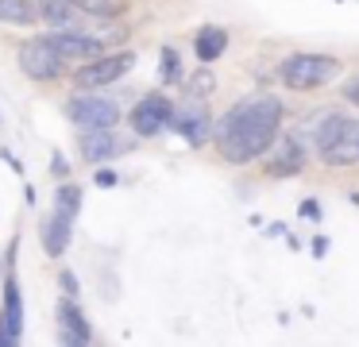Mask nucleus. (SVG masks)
<instances>
[{
    "mask_svg": "<svg viewBox=\"0 0 359 347\" xmlns=\"http://www.w3.org/2000/svg\"><path fill=\"white\" fill-rule=\"evenodd\" d=\"M282 116H286V108L274 93L236 100L224 112V120L212 123V143H217L220 158L232 166H248L259 154H266L282 128Z\"/></svg>",
    "mask_w": 359,
    "mask_h": 347,
    "instance_id": "1",
    "label": "nucleus"
},
{
    "mask_svg": "<svg viewBox=\"0 0 359 347\" xmlns=\"http://www.w3.org/2000/svg\"><path fill=\"white\" fill-rule=\"evenodd\" d=\"M332 77H340V62L332 58V54H290V58H282L278 66V81L286 85V89L294 93H309V89H320V85H328Z\"/></svg>",
    "mask_w": 359,
    "mask_h": 347,
    "instance_id": "2",
    "label": "nucleus"
},
{
    "mask_svg": "<svg viewBox=\"0 0 359 347\" xmlns=\"http://www.w3.org/2000/svg\"><path fill=\"white\" fill-rule=\"evenodd\" d=\"M78 208H81V189H78V185H62V189H58V205H55V212H50L47 228H43V247H47L50 259L66 254V247H70L74 216H78Z\"/></svg>",
    "mask_w": 359,
    "mask_h": 347,
    "instance_id": "3",
    "label": "nucleus"
},
{
    "mask_svg": "<svg viewBox=\"0 0 359 347\" xmlns=\"http://www.w3.org/2000/svg\"><path fill=\"white\" fill-rule=\"evenodd\" d=\"M16 62H20V69H24V77H32V81H58V77L66 74V58L47 43V35L20 43Z\"/></svg>",
    "mask_w": 359,
    "mask_h": 347,
    "instance_id": "4",
    "label": "nucleus"
},
{
    "mask_svg": "<svg viewBox=\"0 0 359 347\" xmlns=\"http://www.w3.org/2000/svg\"><path fill=\"white\" fill-rule=\"evenodd\" d=\"M132 66H135V54H132V50H120V54H97V58H89L86 66H81L78 74H74V85H78V89H93V93H101L104 85L120 81V77H124Z\"/></svg>",
    "mask_w": 359,
    "mask_h": 347,
    "instance_id": "5",
    "label": "nucleus"
},
{
    "mask_svg": "<svg viewBox=\"0 0 359 347\" xmlns=\"http://www.w3.org/2000/svg\"><path fill=\"white\" fill-rule=\"evenodd\" d=\"M66 116H70L78 128H116L120 108L112 104L109 97H101V93L81 89V97H70V100H66Z\"/></svg>",
    "mask_w": 359,
    "mask_h": 347,
    "instance_id": "6",
    "label": "nucleus"
},
{
    "mask_svg": "<svg viewBox=\"0 0 359 347\" xmlns=\"http://www.w3.org/2000/svg\"><path fill=\"white\" fill-rule=\"evenodd\" d=\"M78 151H81V158H89V162H112V158L132 151V139H120L112 128H81Z\"/></svg>",
    "mask_w": 359,
    "mask_h": 347,
    "instance_id": "7",
    "label": "nucleus"
},
{
    "mask_svg": "<svg viewBox=\"0 0 359 347\" xmlns=\"http://www.w3.org/2000/svg\"><path fill=\"white\" fill-rule=\"evenodd\" d=\"M170 116H174L170 100H166L163 93H147V97L132 108V131L140 139H151V135H158V131L170 123Z\"/></svg>",
    "mask_w": 359,
    "mask_h": 347,
    "instance_id": "8",
    "label": "nucleus"
},
{
    "mask_svg": "<svg viewBox=\"0 0 359 347\" xmlns=\"http://www.w3.org/2000/svg\"><path fill=\"white\" fill-rule=\"evenodd\" d=\"M274 154L266 158V174L271 177H294L305 170V162H309V151H305V143L297 135H274Z\"/></svg>",
    "mask_w": 359,
    "mask_h": 347,
    "instance_id": "9",
    "label": "nucleus"
},
{
    "mask_svg": "<svg viewBox=\"0 0 359 347\" xmlns=\"http://www.w3.org/2000/svg\"><path fill=\"white\" fill-rule=\"evenodd\" d=\"M170 123L182 131V139H186L189 147H205L212 139V116H209V108H205L201 100L178 108V112L170 116Z\"/></svg>",
    "mask_w": 359,
    "mask_h": 347,
    "instance_id": "10",
    "label": "nucleus"
},
{
    "mask_svg": "<svg viewBox=\"0 0 359 347\" xmlns=\"http://www.w3.org/2000/svg\"><path fill=\"white\" fill-rule=\"evenodd\" d=\"M47 43L55 46L62 58H97V54H104V39L86 35V31H78V27H58V31H50Z\"/></svg>",
    "mask_w": 359,
    "mask_h": 347,
    "instance_id": "11",
    "label": "nucleus"
},
{
    "mask_svg": "<svg viewBox=\"0 0 359 347\" xmlns=\"http://www.w3.org/2000/svg\"><path fill=\"white\" fill-rule=\"evenodd\" d=\"M24 336V301H20L16 278H8L4 285V313H0V343H20Z\"/></svg>",
    "mask_w": 359,
    "mask_h": 347,
    "instance_id": "12",
    "label": "nucleus"
},
{
    "mask_svg": "<svg viewBox=\"0 0 359 347\" xmlns=\"http://www.w3.org/2000/svg\"><path fill=\"white\" fill-rule=\"evenodd\" d=\"M317 154H320L325 166H351V162L359 158V123L351 120L348 128H344L340 135H336L325 151H317Z\"/></svg>",
    "mask_w": 359,
    "mask_h": 347,
    "instance_id": "13",
    "label": "nucleus"
},
{
    "mask_svg": "<svg viewBox=\"0 0 359 347\" xmlns=\"http://www.w3.org/2000/svg\"><path fill=\"white\" fill-rule=\"evenodd\" d=\"M58 320H62V343H89L93 339V328H89V320L81 316V308L74 305V297H62V305H58Z\"/></svg>",
    "mask_w": 359,
    "mask_h": 347,
    "instance_id": "14",
    "label": "nucleus"
},
{
    "mask_svg": "<svg viewBox=\"0 0 359 347\" xmlns=\"http://www.w3.org/2000/svg\"><path fill=\"white\" fill-rule=\"evenodd\" d=\"M224 50H228V31H224V27L209 23V27H201V31H197V39H194V54H197L201 62L220 58Z\"/></svg>",
    "mask_w": 359,
    "mask_h": 347,
    "instance_id": "15",
    "label": "nucleus"
},
{
    "mask_svg": "<svg viewBox=\"0 0 359 347\" xmlns=\"http://www.w3.org/2000/svg\"><path fill=\"white\" fill-rule=\"evenodd\" d=\"M0 23L32 27V23H39V4L35 0H0Z\"/></svg>",
    "mask_w": 359,
    "mask_h": 347,
    "instance_id": "16",
    "label": "nucleus"
},
{
    "mask_svg": "<svg viewBox=\"0 0 359 347\" xmlns=\"http://www.w3.org/2000/svg\"><path fill=\"white\" fill-rule=\"evenodd\" d=\"M348 123H351L348 112H328V116H320L317 128H313V143H317V151H325V147L332 143V139L340 135L344 128H348Z\"/></svg>",
    "mask_w": 359,
    "mask_h": 347,
    "instance_id": "17",
    "label": "nucleus"
},
{
    "mask_svg": "<svg viewBox=\"0 0 359 347\" xmlns=\"http://www.w3.org/2000/svg\"><path fill=\"white\" fill-rule=\"evenodd\" d=\"M74 8L93 20H120L128 12V0H74Z\"/></svg>",
    "mask_w": 359,
    "mask_h": 347,
    "instance_id": "18",
    "label": "nucleus"
},
{
    "mask_svg": "<svg viewBox=\"0 0 359 347\" xmlns=\"http://www.w3.org/2000/svg\"><path fill=\"white\" fill-rule=\"evenodd\" d=\"M158 77H163V81H182V69H178V54H174L170 46H166V50H163V62H158Z\"/></svg>",
    "mask_w": 359,
    "mask_h": 347,
    "instance_id": "19",
    "label": "nucleus"
},
{
    "mask_svg": "<svg viewBox=\"0 0 359 347\" xmlns=\"http://www.w3.org/2000/svg\"><path fill=\"white\" fill-rule=\"evenodd\" d=\"M344 100L359 108V74H355V77H348V85H344Z\"/></svg>",
    "mask_w": 359,
    "mask_h": 347,
    "instance_id": "20",
    "label": "nucleus"
},
{
    "mask_svg": "<svg viewBox=\"0 0 359 347\" xmlns=\"http://www.w3.org/2000/svg\"><path fill=\"white\" fill-rule=\"evenodd\" d=\"M62 290H66V297H78V278L70 270H62Z\"/></svg>",
    "mask_w": 359,
    "mask_h": 347,
    "instance_id": "21",
    "label": "nucleus"
},
{
    "mask_svg": "<svg viewBox=\"0 0 359 347\" xmlns=\"http://www.w3.org/2000/svg\"><path fill=\"white\" fill-rule=\"evenodd\" d=\"M302 216H305V220H320V205H317V200H305Z\"/></svg>",
    "mask_w": 359,
    "mask_h": 347,
    "instance_id": "22",
    "label": "nucleus"
},
{
    "mask_svg": "<svg viewBox=\"0 0 359 347\" xmlns=\"http://www.w3.org/2000/svg\"><path fill=\"white\" fill-rule=\"evenodd\" d=\"M97 185H116V174L112 170H97Z\"/></svg>",
    "mask_w": 359,
    "mask_h": 347,
    "instance_id": "23",
    "label": "nucleus"
}]
</instances>
